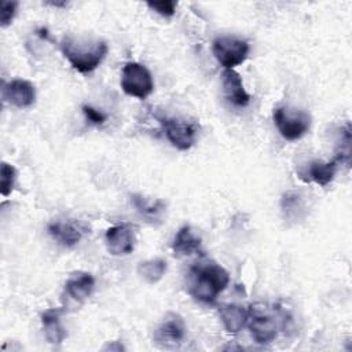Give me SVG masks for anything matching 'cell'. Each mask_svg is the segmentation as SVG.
Here are the masks:
<instances>
[{
  "label": "cell",
  "mask_w": 352,
  "mask_h": 352,
  "mask_svg": "<svg viewBox=\"0 0 352 352\" xmlns=\"http://www.w3.org/2000/svg\"><path fill=\"white\" fill-rule=\"evenodd\" d=\"M19 3L18 1H0V25L1 28L8 26L15 14H16V8H18Z\"/></svg>",
  "instance_id": "44dd1931"
},
{
  "label": "cell",
  "mask_w": 352,
  "mask_h": 352,
  "mask_svg": "<svg viewBox=\"0 0 352 352\" xmlns=\"http://www.w3.org/2000/svg\"><path fill=\"white\" fill-rule=\"evenodd\" d=\"M63 309L50 308L41 314V326L44 336L51 344H60L66 338V330L60 323Z\"/></svg>",
  "instance_id": "ac0fdd59"
},
{
  "label": "cell",
  "mask_w": 352,
  "mask_h": 352,
  "mask_svg": "<svg viewBox=\"0 0 352 352\" xmlns=\"http://www.w3.org/2000/svg\"><path fill=\"white\" fill-rule=\"evenodd\" d=\"M338 165V160L333 158L331 161H320V160H314L308 164L307 169L304 172H300V177L304 182H314L322 187H326L329 183L333 182Z\"/></svg>",
  "instance_id": "4fadbf2b"
},
{
  "label": "cell",
  "mask_w": 352,
  "mask_h": 352,
  "mask_svg": "<svg viewBox=\"0 0 352 352\" xmlns=\"http://www.w3.org/2000/svg\"><path fill=\"white\" fill-rule=\"evenodd\" d=\"M1 91L3 99L18 109L30 107L36 100L34 85L23 78H14L8 82H3Z\"/></svg>",
  "instance_id": "8fae6325"
},
{
  "label": "cell",
  "mask_w": 352,
  "mask_h": 352,
  "mask_svg": "<svg viewBox=\"0 0 352 352\" xmlns=\"http://www.w3.org/2000/svg\"><path fill=\"white\" fill-rule=\"evenodd\" d=\"M106 249L113 256H126L136 245L135 227L131 224H117L107 228L104 234Z\"/></svg>",
  "instance_id": "9c48e42d"
},
{
  "label": "cell",
  "mask_w": 352,
  "mask_h": 352,
  "mask_svg": "<svg viewBox=\"0 0 352 352\" xmlns=\"http://www.w3.org/2000/svg\"><path fill=\"white\" fill-rule=\"evenodd\" d=\"M15 180H16V169L10 164L3 162L1 170H0V191L3 197H8L12 192Z\"/></svg>",
  "instance_id": "ffe728a7"
},
{
  "label": "cell",
  "mask_w": 352,
  "mask_h": 352,
  "mask_svg": "<svg viewBox=\"0 0 352 352\" xmlns=\"http://www.w3.org/2000/svg\"><path fill=\"white\" fill-rule=\"evenodd\" d=\"M147 6L154 10L155 12H158L162 16H172L176 12V7L177 3L172 1V0H166V1H148Z\"/></svg>",
  "instance_id": "7402d4cb"
},
{
  "label": "cell",
  "mask_w": 352,
  "mask_h": 352,
  "mask_svg": "<svg viewBox=\"0 0 352 352\" xmlns=\"http://www.w3.org/2000/svg\"><path fill=\"white\" fill-rule=\"evenodd\" d=\"M286 315L278 305L252 304L249 305V316L246 326L257 344H270L276 337L279 330L285 326Z\"/></svg>",
  "instance_id": "3957f363"
},
{
  "label": "cell",
  "mask_w": 352,
  "mask_h": 352,
  "mask_svg": "<svg viewBox=\"0 0 352 352\" xmlns=\"http://www.w3.org/2000/svg\"><path fill=\"white\" fill-rule=\"evenodd\" d=\"M217 312L226 331L230 334H238L248 323L249 307H243L241 304L234 302H226L219 305Z\"/></svg>",
  "instance_id": "5bb4252c"
},
{
  "label": "cell",
  "mask_w": 352,
  "mask_h": 352,
  "mask_svg": "<svg viewBox=\"0 0 352 352\" xmlns=\"http://www.w3.org/2000/svg\"><path fill=\"white\" fill-rule=\"evenodd\" d=\"M272 118L280 136L289 142L301 139L311 126V116L307 111L289 106L275 107Z\"/></svg>",
  "instance_id": "277c9868"
},
{
  "label": "cell",
  "mask_w": 352,
  "mask_h": 352,
  "mask_svg": "<svg viewBox=\"0 0 352 352\" xmlns=\"http://www.w3.org/2000/svg\"><path fill=\"white\" fill-rule=\"evenodd\" d=\"M132 205L138 210V213L146 219L150 224H160L164 220V214L166 210V204L162 199H150L142 194L131 195Z\"/></svg>",
  "instance_id": "e0dca14e"
},
{
  "label": "cell",
  "mask_w": 352,
  "mask_h": 352,
  "mask_svg": "<svg viewBox=\"0 0 352 352\" xmlns=\"http://www.w3.org/2000/svg\"><path fill=\"white\" fill-rule=\"evenodd\" d=\"M170 144L180 151L191 148L199 133V124L184 117H165L160 121Z\"/></svg>",
  "instance_id": "8992f818"
},
{
  "label": "cell",
  "mask_w": 352,
  "mask_h": 352,
  "mask_svg": "<svg viewBox=\"0 0 352 352\" xmlns=\"http://www.w3.org/2000/svg\"><path fill=\"white\" fill-rule=\"evenodd\" d=\"M48 230V234L62 246H66V248H73L76 246L82 235L85 232H88V227L78 221V220H72V219H67V220H54L48 224L47 227Z\"/></svg>",
  "instance_id": "30bf717a"
},
{
  "label": "cell",
  "mask_w": 352,
  "mask_h": 352,
  "mask_svg": "<svg viewBox=\"0 0 352 352\" xmlns=\"http://www.w3.org/2000/svg\"><path fill=\"white\" fill-rule=\"evenodd\" d=\"M95 289V278L85 271L73 272L65 283L66 296L76 301L84 302Z\"/></svg>",
  "instance_id": "2e32d148"
},
{
  "label": "cell",
  "mask_w": 352,
  "mask_h": 352,
  "mask_svg": "<svg viewBox=\"0 0 352 352\" xmlns=\"http://www.w3.org/2000/svg\"><path fill=\"white\" fill-rule=\"evenodd\" d=\"M121 88L129 96L146 99L154 91V80L144 65L126 62L121 73Z\"/></svg>",
  "instance_id": "5b68a950"
},
{
  "label": "cell",
  "mask_w": 352,
  "mask_h": 352,
  "mask_svg": "<svg viewBox=\"0 0 352 352\" xmlns=\"http://www.w3.org/2000/svg\"><path fill=\"white\" fill-rule=\"evenodd\" d=\"M60 50L72 67L85 74L94 72L103 62L109 47L104 40L67 34L60 41Z\"/></svg>",
  "instance_id": "7a4b0ae2"
},
{
  "label": "cell",
  "mask_w": 352,
  "mask_h": 352,
  "mask_svg": "<svg viewBox=\"0 0 352 352\" xmlns=\"http://www.w3.org/2000/svg\"><path fill=\"white\" fill-rule=\"evenodd\" d=\"M221 87L226 99L236 107H246L250 103V95L243 87L242 77L234 69H224L221 73Z\"/></svg>",
  "instance_id": "7c38bea8"
},
{
  "label": "cell",
  "mask_w": 352,
  "mask_h": 352,
  "mask_svg": "<svg viewBox=\"0 0 352 352\" xmlns=\"http://www.w3.org/2000/svg\"><path fill=\"white\" fill-rule=\"evenodd\" d=\"M166 268H168L166 261L161 257H155V258L140 261L138 265V274L144 282L154 285L164 278Z\"/></svg>",
  "instance_id": "d6986e66"
},
{
  "label": "cell",
  "mask_w": 352,
  "mask_h": 352,
  "mask_svg": "<svg viewBox=\"0 0 352 352\" xmlns=\"http://www.w3.org/2000/svg\"><path fill=\"white\" fill-rule=\"evenodd\" d=\"M186 330L184 319L179 314L168 312L154 330L153 340L162 349H175L183 342Z\"/></svg>",
  "instance_id": "ba28073f"
},
{
  "label": "cell",
  "mask_w": 352,
  "mask_h": 352,
  "mask_svg": "<svg viewBox=\"0 0 352 352\" xmlns=\"http://www.w3.org/2000/svg\"><path fill=\"white\" fill-rule=\"evenodd\" d=\"M172 250L177 257H187L192 254L202 256V239L190 226H183L173 238Z\"/></svg>",
  "instance_id": "9a60e30c"
},
{
  "label": "cell",
  "mask_w": 352,
  "mask_h": 352,
  "mask_svg": "<svg viewBox=\"0 0 352 352\" xmlns=\"http://www.w3.org/2000/svg\"><path fill=\"white\" fill-rule=\"evenodd\" d=\"M250 45L246 40L235 36H220L212 43V52L224 69H234L243 63L249 55Z\"/></svg>",
  "instance_id": "52a82bcc"
},
{
  "label": "cell",
  "mask_w": 352,
  "mask_h": 352,
  "mask_svg": "<svg viewBox=\"0 0 352 352\" xmlns=\"http://www.w3.org/2000/svg\"><path fill=\"white\" fill-rule=\"evenodd\" d=\"M228 283V271L214 260H198L190 267L187 276L188 293L199 302L214 304L219 294L226 290Z\"/></svg>",
  "instance_id": "6da1fadb"
},
{
  "label": "cell",
  "mask_w": 352,
  "mask_h": 352,
  "mask_svg": "<svg viewBox=\"0 0 352 352\" xmlns=\"http://www.w3.org/2000/svg\"><path fill=\"white\" fill-rule=\"evenodd\" d=\"M82 113L87 118L88 122H91L92 125H102L106 121V114L100 110H96L95 107L89 106V104H82Z\"/></svg>",
  "instance_id": "603a6c76"
}]
</instances>
